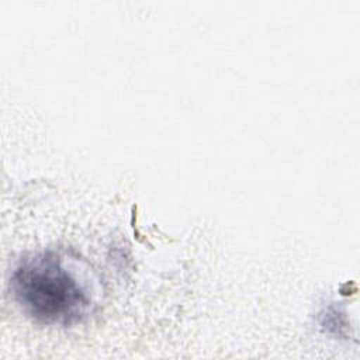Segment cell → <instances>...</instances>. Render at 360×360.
Masks as SVG:
<instances>
[{"label": "cell", "instance_id": "cell-1", "mask_svg": "<svg viewBox=\"0 0 360 360\" xmlns=\"http://www.w3.org/2000/svg\"><path fill=\"white\" fill-rule=\"evenodd\" d=\"M13 290L24 311L46 323H73L90 305L79 278L53 252L24 259L13 273Z\"/></svg>", "mask_w": 360, "mask_h": 360}]
</instances>
